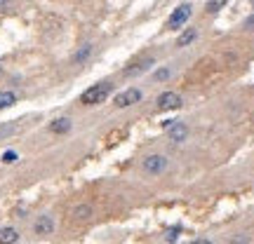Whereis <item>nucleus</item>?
<instances>
[{
    "label": "nucleus",
    "mask_w": 254,
    "mask_h": 244,
    "mask_svg": "<svg viewBox=\"0 0 254 244\" xmlns=\"http://www.w3.org/2000/svg\"><path fill=\"white\" fill-rule=\"evenodd\" d=\"M141 169L146 174H151V176H158V174H162L167 169V157L165 155H148L146 160L141 162Z\"/></svg>",
    "instance_id": "3"
},
{
    "label": "nucleus",
    "mask_w": 254,
    "mask_h": 244,
    "mask_svg": "<svg viewBox=\"0 0 254 244\" xmlns=\"http://www.w3.org/2000/svg\"><path fill=\"white\" fill-rule=\"evenodd\" d=\"M191 14H193V7H191L188 2L179 5V7L170 14V19H167V28H170V31H179V28H184V24L191 19Z\"/></svg>",
    "instance_id": "2"
},
{
    "label": "nucleus",
    "mask_w": 254,
    "mask_h": 244,
    "mask_svg": "<svg viewBox=\"0 0 254 244\" xmlns=\"http://www.w3.org/2000/svg\"><path fill=\"white\" fill-rule=\"evenodd\" d=\"M231 244H250V237H247V235H240V237L231 240Z\"/></svg>",
    "instance_id": "18"
},
{
    "label": "nucleus",
    "mask_w": 254,
    "mask_h": 244,
    "mask_svg": "<svg viewBox=\"0 0 254 244\" xmlns=\"http://www.w3.org/2000/svg\"><path fill=\"white\" fill-rule=\"evenodd\" d=\"M195 38H198V31H195V28H186V31H184V33L179 35L176 45H179V47H188V45L195 40Z\"/></svg>",
    "instance_id": "10"
},
{
    "label": "nucleus",
    "mask_w": 254,
    "mask_h": 244,
    "mask_svg": "<svg viewBox=\"0 0 254 244\" xmlns=\"http://www.w3.org/2000/svg\"><path fill=\"white\" fill-rule=\"evenodd\" d=\"M5 2H10V0H0V5H5Z\"/></svg>",
    "instance_id": "21"
},
{
    "label": "nucleus",
    "mask_w": 254,
    "mask_h": 244,
    "mask_svg": "<svg viewBox=\"0 0 254 244\" xmlns=\"http://www.w3.org/2000/svg\"><path fill=\"white\" fill-rule=\"evenodd\" d=\"M188 136V127L184 122H174L172 127H170V132H167V139L172 141V143H184Z\"/></svg>",
    "instance_id": "6"
},
{
    "label": "nucleus",
    "mask_w": 254,
    "mask_h": 244,
    "mask_svg": "<svg viewBox=\"0 0 254 244\" xmlns=\"http://www.w3.org/2000/svg\"><path fill=\"white\" fill-rule=\"evenodd\" d=\"M19 240V232L14 228H0V244H14Z\"/></svg>",
    "instance_id": "9"
},
{
    "label": "nucleus",
    "mask_w": 254,
    "mask_h": 244,
    "mask_svg": "<svg viewBox=\"0 0 254 244\" xmlns=\"http://www.w3.org/2000/svg\"><path fill=\"white\" fill-rule=\"evenodd\" d=\"M73 216L78 218V221H87V218L92 216V207H87V204L76 207V209H73Z\"/></svg>",
    "instance_id": "11"
},
{
    "label": "nucleus",
    "mask_w": 254,
    "mask_h": 244,
    "mask_svg": "<svg viewBox=\"0 0 254 244\" xmlns=\"http://www.w3.org/2000/svg\"><path fill=\"white\" fill-rule=\"evenodd\" d=\"M52 230H54V221L50 216H38L36 218V223H33V232H36V235L45 237V235H52Z\"/></svg>",
    "instance_id": "7"
},
{
    "label": "nucleus",
    "mask_w": 254,
    "mask_h": 244,
    "mask_svg": "<svg viewBox=\"0 0 254 244\" xmlns=\"http://www.w3.org/2000/svg\"><path fill=\"white\" fill-rule=\"evenodd\" d=\"M170 78V68H160V70H156V80H167Z\"/></svg>",
    "instance_id": "17"
},
{
    "label": "nucleus",
    "mask_w": 254,
    "mask_h": 244,
    "mask_svg": "<svg viewBox=\"0 0 254 244\" xmlns=\"http://www.w3.org/2000/svg\"><path fill=\"white\" fill-rule=\"evenodd\" d=\"M226 2H228V0H210L205 10H207V12H210V14H214V12H219V10H221V7H224Z\"/></svg>",
    "instance_id": "13"
},
{
    "label": "nucleus",
    "mask_w": 254,
    "mask_h": 244,
    "mask_svg": "<svg viewBox=\"0 0 254 244\" xmlns=\"http://www.w3.org/2000/svg\"><path fill=\"white\" fill-rule=\"evenodd\" d=\"M2 162H5V164H12V162H17V153H14V150H7V153L2 155Z\"/></svg>",
    "instance_id": "16"
},
{
    "label": "nucleus",
    "mask_w": 254,
    "mask_h": 244,
    "mask_svg": "<svg viewBox=\"0 0 254 244\" xmlns=\"http://www.w3.org/2000/svg\"><path fill=\"white\" fill-rule=\"evenodd\" d=\"M113 92V85L111 82H97L92 87H87L80 94V104L82 106H97L101 101H106V96Z\"/></svg>",
    "instance_id": "1"
},
{
    "label": "nucleus",
    "mask_w": 254,
    "mask_h": 244,
    "mask_svg": "<svg viewBox=\"0 0 254 244\" xmlns=\"http://www.w3.org/2000/svg\"><path fill=\"white\" fill-rule=\"evenodd\" d=\"M14 101H17V94H14V92H0V110L10 108Z\"/></svg>",
    "instance_id": "12"
},
{
    "label": "nucleus",
    "mask_w": 254,
    "mask_h": 244,
    "mask_svg": "<svg viewBox=\"0 0 254 244\" xmlns=\"http://www.w3.org/2000/svg\"><path fill=\"white\" fill-rule=\"evenodd\" d=\"M151 64H153V61H151V59H146L144 64H137V68H130V70H127V75H137V73H141V70H146V68L151 66Z\"/></svg>",
    "instance_id": "15"
},
{
    "label": "nucleus",
    "mask_w": 254,
    "mask_h": 244,
    "mask_svg": "<svg viewBox=\"0 0 254 244\" xmlns=\"http://www.w3.org/2000/svg\"><path fill=\"white\" fill-rule=\"evenodd\" d=\"M71 129V120L68 118H57V120L50 122V132L52 134H66Z\"/></svg>",
    "instance_id": "8"
},
{
    "label": "nucleus",
    "mask_w": 254,
    "mask_h": 244,
    "mask_svg": "<svg viewBox=\"0 0 254 244\" xmlns=\"http://www.w3.org/2000/svg\"><path fill=\"white\" fill-rule=\"evenodd\" d=\"M250 2H252V5H254V0H250Z\"/></svg>",
    "instance_id": "22"
},
{
    "label": "nucleus",
    "mask_w": 254,
    "mask_h": 244,
    "mask_svg": "<svg viewBox=\"0 0 254 244\" xmlns=\"http://www.w3.org/2000/svg\"><path fill=\"white\" fill-rule=\"evenodd\" d=\"M245 28H247V31H254V14H250V17L245 19Z\"/></svg>",
    "instance_id": "19"
},
{
    "label": "nucleus",
    "mask_w": 254,
    "mask_h": 244,
    "mask_svg": "<svg viewBox=\"0 0 254 244\" xmlns=\"http://www.w3.org/2000/svg\"><path fill=\"white\" fill-rule=\"evenodd\" d=\"M191 244H212V242H210V240H193Z\"/></svg>",
    "instance_id": "20"
},
{
    "label": "nucleus",
    "mask_w": 254,
    "mask_h": 244,
    "mask_svg": "<svg viewBox=\"0 0 254 244\" xmlns=\"http://www.w3.org/2000/svg\"><path fill=\"white\" fill-rule=\"evenodd\" d=\"M141 89H137V87H130V89H125L120 94L116 96V106L118 108H127V106H134V104H139L141 101Z\"/></svg>",
    "instance_id": "4"
},
{
    "label": "nucleus",
    "mask_w": 254,
    "mask_h": 244,
    "mask_svg": "<svg viewBox=\"0 0 254 244\" xmlns=\"http://www.w3.org/2000/svg\"><path fill=\"white\" fill-rule=\"evenodd\" d=\"M90 54H92V45H85V47H82L80 52L76 54V64H80V61H85V59H87Z\"/></svg>",
    "instance_id": "14"
},
{
    "label": "nucleus",
    "mask_w": 254,
    "mask_h": 244,
    "mask_svg": "<svg viewBox=\"0 0 254 244\" xmlns=\"http://www.w3.org/2000/svg\"><path fill=\"white\" fill-rule=\"evenodd\" d=\"M181 106V96L176 94V92H162L158 96V108L160 110H174Z\"/></svg>",
    "instance_id": "5"
}]
</instances>
